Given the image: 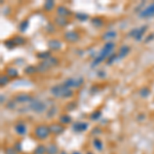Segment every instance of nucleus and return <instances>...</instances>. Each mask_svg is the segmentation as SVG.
Returning <instances> with one entry per match:
<instances>
[{
  "mask_svg": "<svg viewBox=\"0 0 154 154\" xmlns=\"http://www.w3.org/2000/svg\"><path fill=\"white\" fill-rule=\"evenodd\" d=\"M72 128H73V130H75L76 132H85V130H87V128H88V123L83 122V121L75 122V123H73Z\"/></svg>",
  "mask_w": 154,
  "mask_h": 154,
  "instance_id": "nucleus-11",
  "label": "nucleus"
},
{
  "mask_svg": "<svg viewBox=\"0 0 154 154\" xmlns=\"http://www.w3.org/2000/svg\"><path fill=\"white\" fill-rule=\"evenodd\" d=\"M71 154H81L80 152H78V151H74V152H72Z\"/></svg>",
  "mask_w": 154,
  "mask_h": 154,
  "instance_id": "nucleus-44",
  "label": "nucleus"
},
{
  "mask_svg": "<svg viewBox=\"0 0 154 154\" xmlns=\"http://www.w3.org/2000/svg\"><path fill=\"white\" fill-rule=\"evenodd\" d=\"M48 47L52 50H59L60 48L62 47V43H61V41H59V40H56V39L49 40V41H48Z\"/></svg>",
  "mask_w": 154,
  "mask_h": 154,
  "instance_id": "nucleus-14",
  "label": "nucleus"
},
{
  "mask_svg": "<svg viewBox=\"0 0 154 154\" xmlns=\"http://www.w3.org/2000/svg\"><path fill=\"white\" fill-rule=\"evenodd\" d=\"M13 148L17 150V152H21V151H22V146H21V143H17Z\"/></svg>",
  "mask_w": 154,
  "mask_h": 154,
  "instance_id": "nucleus-41",
  "label": "nucleus"
},
{
  "mask_svg": "<svg viewBox=\"0 0 154 154\" xmlns=\"http://www.w3.org/2000/svg\"><path fill=\"white\" fill-rule=\"evenodd\" d=\"M5 154H17V150L15 148H7L5 150Z\"/></svg>",
  "mask_w": 154,
  "mask_h": 154,
  "instance_id": "nucleus-40",
  "label": "nucleus"
},
{
  "mask_svg": "<svg viewBox=\"0 0 154 154\" xmlns=\"http://www.w3.org/2000/svg\"><path fill=\"white\" fill-rule=\"evenodd\" d=\"M116 60H118L117 54H114V52H113V54L108 58V60H107V64H108V65H110V64H112L113 62L116 61Z\"/></svg>",
  "mask_w": 154,
  "mask_h": 154,
  "instance_id": "nucleus-34",
  "label": "nucleus"
},
{
  "mask_svg": "<svg viewBox=\"0 0 154 154\" xmlns=\"http://www.w3.org/2000/svg\"><path fill=\"white\" fill-rule=\"evenodd\" d=\"M50 130V134H61L65 132V126L63 125L62 123H58V122H54V123H52L48 125Z\"/></svg>",
  "mask_w": 154,
  "mask_h": 154,
  "instance_id": "nucleus-8",
  "label": "nucleus"
},
{
  "mask_svg": "<svg viewBox=\"0 0 154 154\" xmlns=\"http://www.w3.org/2000/svg\"><path fill=\"white\" fill-rule=\"evenodd\" d=\"M59 121H60V123H62L63 125H66V124L71 123L72 118H71V116H70V115L63 114V115H61V116H60Z\"/></svg>",
  "mask_w": 154,
  "mask_h": 154,
  "instance_id": "nucleus-17",
  "label": "nucleus"
},
{
  "mask_svg": "<svg viewBox=\"0 0 154 154\" xmlns=\"http://www.w3.org/2000/svg\"><path fill=\"white\" fill-rule=\"evenodd\" d=\"M76 19L79 21H86L88 19V15H85V13H76Z\"/></svg>",
  "mask_w": 154,
  "mask_h": 154,
  "instance_id": "nucleus-37",
  "label": "nucleus"
},
{
  "mask_svg": "<svg viewBox=\"0 0 154 154\" xmlns=\"http://www.w3.org/2000/svg\"><path fill=\"white\" fill-rule=\"evenodd\" d=\"M33 99L34 98H33L32 95H29V93H17V95H15L13 100H15L17 103H20V104H26V103H29V104H30V103L33 101Z\"/></svg>",
  "mask_w": 154,
  "mask_h": 154,
  "instance_id": "nucleus-7",
  "label": "nucleus"
},
{
  "mask_svg": "<svg viewBox=\"0 0 154 154\" xmlns=\"http://www.w3.org/2000/svg\"><path fill=\"white\" fill-rule=\"evenodd\" d=\"M56 111H58V109H56V107H52V108L48 109L47 113H46V115H47V118H52V116H54V115L56 113Z\"/></svg>",
  "mask_w": 154,
  "mask_h": 154,
  "instance_id": "nucleus-35",
  "label": "nucleus"
},
{
  "mask_svg": "<svg viewBox=\"0 0 154 154\" xmlns=\"http://www.w3.org/2000/svg\"><path fill=\"white\" fill-rule=\"evenodd\" d=\"M29 108L35 113H43L46 110V104L38 99H33L32 102L29 104Z\"/></svg>",
  "mask_w": 154,
  "mask_h": 154,
  "instance_id": "nucleus-4",
  "label": "nucleus"
},
{
  "mask_svg": "<svg viewBox=\"0 0 154 154\" xmlns=\"http://www.w3.org/2000/svg\"><path fill=\"white\" fill-rule=\"evenodd\" d=\"M50 93H52V95H54V97H56V98H64V99L71 98L74 95L72 89L66 87L63 83L52 86V88H50Z\"/></svg>",
  "mask_w": 154,
  "mask_h": 154,
  "instance_id": "nucleus-2",
  "label": "nucleus"
},
{
  "mask_svg": "<svg viewBox=\"0 0 154 154\" xmlns=\"http://www.w3.org/2000/svg\"><path fill=\"white\" fill-rule=\"evenodd\" d=\"M102 111H100V110H97V111H95V112H93L91 113V120H93V121H95V120H99L101 117H102Z\"/></svg>",
  "mask_w": 154,
  "mask_h": 154,
  "instance_id": "nucleus-25",
  "label": "nucleus"
},
{
  "mask_svg": "<svg viewBox=\"0 0 154 154\" xmlns=\"http://www.w3.org/2000/svg\"><path fill=\"white\" fill-rule=\"evenodd\" d=\"M4 45L6 48H9V49H11V48H13L15 46V42H13V39H8V40H5L4 41Z\"/></svg>",
  "mask_w": 154,
  "mask_h": 154,
  "instance_id": "nucleus-33",
  "label": "nucleus"
},
{
  "mask_svg": "<svg viewBox=\"0 0 154 154\" xmlns=\"http://www.w3.org/2000/svg\"><path fill=\"white\" fill-rule=\"evenodd\" d=\"M147 29H148L147 26H142V27H140V28H134L128 33V36L134 37L136 40H141L142 37L145 34V32L147 31Z\"/></svg>",
  "mask_w": 154,
  "mask_h": 154,
  "instance_id": "nucleus-6",
  "label": "nucleus"
},
{
  "mask_svg": "<svg viewBox=\"0 0 154 154\" xmlns=\"http://www.w3.org/2000/svg\"><path fill=\"white\" fill-rule=\"evenodd\" d=\"M114 37H116V32H114V31H109V32H106L103 35V39L111 41V39H113Z\"/></svg>",
  "mask_w": 154,
  "mask_h": 154,
  "instance_id": "nucleus-23",
  "label": "nucleus"
},
{
  "mask_svg": "<svg viewBox=\"0 0 154 154\" xmlns=\"http://www.w3.org/2000/svg\"><path fill=\"white\" fill-rule=\"evenodd\" d=\"M13 42H15V45H23V44L26 42V40H25V38H23L22 36H15L13 38Z\"/></svg>",
  "mask_w": 154,
  "mask_h": 154,
  "instance_id": "nucleus-26",
  "label": "nucleus"
},
{
  "mask_svg": "<svg viewBox=\"0 0 154 154\" xmlns=\"http://www.w3.org/2000/svg\"><path fill=\"white\" fill-rule=\"evenodd\" d=\"M8 82H9V77L6 75V74H5V75H2L1 77H0V84H1V86L6 85Z\"/></svg>",
  "mask_w": 154,
  "mask_h": 154,
  "instance_id": "nucleus-30",
  "label": "nucleus"
},
{
  "mask_svg": "<svg viewBox=\"0 0 154 154\" xmlns=\"http://www.w3.org/2000/svg\"><path fill=\"white\" fill-rule=\"evenodd\" d=\"M86 154H93V153H91V152H87Z\"/></svg>",
  "mask_w": 154,
  "mask_h": 154,
  "instance_id": "nucleus-46",
  "label": "nucleus"
},
{
  "mask_svg": "<svg viewBox=\"0 0 154 154\" xmlns=\"http://www.w3.org/2000/svg\"><path fill=\"white\" fill-rule=\"evenodd\" d=\"M154 39V34H151V35H149V36L147 37V38H146L145 39V42L146 43H148V42L150 41V40H153Z\"/></svg>",
  "mask_w": 154,
  "mask_h": 154,
  "instance_id": "nucleus-42",
  "label": "nucleus"
},
{
  "mask_svg": "<svg viewBox=\"0 0 154 154\" xmlns=\"http://www.w3.org/2000/svg\"><path fill=\"white\" fill-rule=\"evenodd\" d=\"M114 48H115L114 42L113 41H107L106 43L104 44V46L102 47V49H101L100 54H99L97 58H95V60L93 61V63H91V67H93V66L102 63V62L105 61L107 58H109V56L113 54V49H114Z\"/></svg>",
  "mask_w": 154,
  "mask_h": 154,
  "instance_id": "nucleus-1",
  "label": "nucleus"
},
{
  "mask_svg": "<svg viewBox=\"0 0 154 154\" xmlns=\"http://www.w3.org/2000/svg\"><path fill=\"white\" fill-rule=\"evenodd\" d=\"M83 83V78L81 76H78V77H71V78H67L65 81L63 82V84L65 85L68 88H78L82 85Z\"/></svg>",
  "mask_w": 154,
  "mask_h": 154,
  "instance_id": "nucleus-5",
  "label": "nucleus"
},
{
  "mask_svg": "<svg viewBox=\"0 0 154 154\" xmlns=\"http://www.w3.org/2000/svg\"><path fill=\"white\" fill-rule=\"evenodd\" d=\"M66 108H67V110L68 111H72V110H74V109L76 108V103H74V102H71V103H69V104L66 106Z\"/></svg>",
  "mask_w": 154,
  "mask_h": 154,
  "instance_id": "nucleus-38",
  "label": "nucleus"
},
{
  "mask_svg": "<svg viewBox=\"0 0 154 154\" xmlns=\"http://www.w3.org/2000/svg\"><path fill=\"white\" fill-rule=\"evenodd\" d=\"M28 27H29V20H25V21H23V22L20 24L19 30H20L21 32H25V31L28 29Z\"/></svg>",
  "mask_w": 154,
  "mask_h": 154,
  "instance_id": "nucleus-29",
  "label": "nucleus"
},
{
  "mask_svg": "<svg viewBox=\"0 0 154 154\" xmlns=\"http://www.w3.org/2000/svg\"><path fill=\"white\" fill-rule=\"evenodd\" d=\"M50 66L48 65V63L46 61H42L39 65L37 66V69H38V72H45L47 71L48 69H50Z\"/></svg>",
  "mask_w": 154,
  "mask_h": 154,
  "instance_id": "nucleus-19",
  "label": "nucleus"
},
{
  "mask_svg": "<svg viewBox=\"0 0 154 154\" xmlns=\"http://www.w3.org/2000/svg\"><path fill=\"white\" fill-rule=\"evenodd\" d=\"M54 1H52V0L45 1V3H44V9H45L46 11H52V9H54Z\"/></svg>",
  "mask_w": 154,
  "mask_h": 154,
  "instance_id": "nucleus-27",
  "label": "nucleus"
},
{
  "mask_svg": "<svg viewBox=\"0 0 154 154\" xmlns=\"http://www.w3.org/2000/svg\"><path fill=\"white\" fill-rule=\"evenodd\" d=\"M54 23H56V26H59V27H66L68 25V20H67V17L56 15V19H54Z\"/></svg>",
  "mask_w": 154,
  "mask_h": 154,
  "instance_id": "nucleus-15",
  "label": "nucleus"
},
{
  "mask_svg": "<svg viewBox=\"0 0 154 154\" xmlns=\"http://www.w3.org/2000/svg\"><path fill=\"white\" fill-rule=\"evenodd\" d=\"M24 72L26 74H28V75H32V74H35L36 72H38V69L35 66H28V67L25 68Z\"/></svg>",
  "mask_w": 154,
  "mask_h": 154,
  "instance_id": "nucleus-24",
  "label": "nucleus"
},
{
  "mask_svg": "<svg viewBox=\"0 0 154 154\" xmlns=\"http://www.w3.org/2000/svg\"><path fill=\"white\" fill-rule=\"evenodd\" d=\"M59 154H68V153H67V152H66V151H61Z\"/></svg>",
  "mask_w": 154,
  "mask_h": 154,
  "instance_id": "nucleus-45",
  "label": "nucleus"
},
{
  "mask_svg": "<svg viewBox=\"0 0 154 154\" xmlns=\"http://www.w3.org/2000/svg\"><path fill=\"white\" fill-rule=\"evenodd\" d=\"M56 13H58L59 17H67L72 15L71 11L65 6H58V8H56Z\"/></svg>",
  "mask_w": 154,
  "mask_h": 154,
  "instance_id": "nucleus-13",
  "label": "nucleus"
},
{
  "mask_svg": "<svg viewBox=\"0 0 154 154\" xmlns=\"http://www.w3.org/2000/svg\"><path fill=\"white\" fill-rule=\"evenodd\" d=\"M34 134H35V137L39 140L47 139L50 134L49 128H48V125H45V124H40V125L35 128Z\"/></svg>",
  "mask_w": 154,
  "mask_h": 154,
  "instance_id": "nucleus-3",
  "label": "nucleus"
},
{
  "mask_svg": "<svg viewBox=\"0 0 154 154\" xmlns=\"http://www.w3.org/2000/svg\"><path fill=\"white\" fill-rule=\"evenodd\" d=\"M93 147H95V149H97L98 151H102L103 148H104V146H103V142L99 139H93Z\"/></svg>",
  "mask_w": 154,
  "mask_h": 154,
  "instance_id": "nucleus-21",
  "label": "nucleus"
},
{
  "mask_svg": "<svg viewBox=\"0 0 154 154\" xmlns=\"http://www.w3.org/2000/svg\"><path fill=\"white\" fill-rule=\"evenodd\" d=\"M102 134V130H101L100 128H98V126L93 130V136H99V134Z\"/></svg>",
  "mask_w": 154,
  "mask_h": 154,
  "instance_id": "nucleus-39",
  "label": "nucleus"
},
{
  "mask_svg": "<svg viewBox=\"0 0 154 154\" xmlns=\"http://www.w3.org/2000/svg\"><path fill=\"white\" fill-rule=\"evenodd\" d=\"M6 75L8 76L9 78H15V77L19 76V72H17V70L15 68L10 67L6 70Z\"/></svg>",
  "mask_w": 154,
  "mask_h": 154,
  "instance_id": "nucleus-20",
  "label": "nucleus"
},
{
  "mask_svg": "<svg viewBox=\"0 0 154 154\" xmlns=\"http://www.w3.org/2000/svg\"><path fill=\"white\" fill-rule=\"evenodd\" d=\"M153 15H154V3L148 5L146 8H144L140 13V17L141 19H147V17H153Z\"/></svg>",
  "mask_w": 154,
  "mask_h": 154,
  "instance_id": "nucleus-9",
  "label": "nucleus"
},
{
  "mask_svg": "<svg viewBox=\"0 0 154 154\" xmlns=\"http://www.w3.org/2000/svg\"><path fill=\"white\" fill-rule=\"evenodd\" d=\"M59 153V148L56 144H49L46 147V154H58Z\"/></svg>",
  "mask_w": 154,
  "mask_h": 154,
  "instance_id": "nucleus-18",
  "label": "nucleus"
},
{
  "mask_svg": "<svg viewBox=\"0 0 154 154\" xmlns=\"http://www.w3.org/2000/svg\"><path fill=\"white\" fill-rule=\"evenodd\" d=\"M64 37L68 42H72V43L77 42L79 40V34L75 31H68V32L65 33Z\"/></svg>",
  "mask_w": 154,
  "mask_h": 154,
  "instance_id": "nucleus-10",
  "label": "nucleus"
},
{
  "mask_svg": "<svg viewBox=\"0 0 154 154\" xmlns=\"http://www.w3.org/2000/svg\"><path fill=\"white\" fill-rule=\"evenodd\" d=\"M6 108L9 109V110H13V109L17 108V102L15 100H10L8 101V103L6 104Z\"/></svg>",
  "mask_w": 154,
  "mask_h": 154,
  "instance_id": "nucleus-32",
  "label": "nucleus"
},
{
  "mask_svg": "<svg viewBox=\"0 0 154 154\" xmlns=\"http://www.w3.org/2000/svg\"><path fill=\"white\" fill-rule=\"evenodd\" d=\"M128 52H130V47L126 45H122L121 47L119 48V52H118V54H117L118 59H122V58H124L125 56H128Z\"/></svg>",
  "mask_w": 154,
  "mask_h": 154,
  "instance_id": "nucleus-16",
  "label": "nucleus"
},
{
  "mask_svg": "<svg viewBox=\"0 0 154 154\" xmlns=\"http://www.w3.org/2000/svg\"><path fill=\"white\" fill-rule=\"evenodd\" d=\"M140 95H141L142 98H147L148 95H150L149 88H147V87H144V88H142L141 91H140Z\"/></svg>",
  "mask_w": 154,
  "mask_h": 154,
  "instance_id": "nucleus-36",
  "label": "nucleus"
},
{
  "mask_svg": "<svg viewBox=\"0 0 154 154\" xmlns=\"http://www.w3.org/2000/svg\"><path fill=\"white\" fill-rule=\"evenodd\" d=\"M91 23H93V25H95V27L103 26V21H102V19H100V17H93V20H91Z\"/></svg>",
  "mask_w": 154,
  "mask_h": 154,
  "instance_id": "nucleus-31",
  "label": "nucleus"
},
{
  "mask_svg": "<svg viewBox=\"0 0 154 154\" xmlns=\"http://www.w3.org/2000/svg\"><path fill=\"white\" fill-rule=\"evenodd\" d=\"M15 130L19 136H25L27 134V126L24 122H17L15 126Z\"/></svg>",
  "mask_w": 154,
  "mask_h": 154,
  "instance_id": "nucleus-12",
  "label": "nucleus"
},
{
  "mask_svg": "<svg viewBox=\"0 0 154 154\" xmlns=\"http://www.w3.org/2000/svg\"><path fill=\"white\" fill-rule=\"evenodd\" d=\"M37 58H39V59L43 60V61H45V60H47L48 58H50V52H39V54H37Z\"/></svg>",
  "mask_w": 154,
  "mask_h": 154,
  "instance_id": "nucleus-28",
  "label": "nucleus"
},
{
  "mask_svg": "<svg viewBox=\"0 0 154 154\" xmlns=\"http://www.w3.org/2000/svg\"><path fill=\"white\" fill-rule=\"evenodd\" d=\"M46 147L44 145H38L33 151V154H45Z\"/></svg>",
  "mask_w": 154,
  "mask_h": 154,
  "instance_id": "nucleus-22",
  "label": "nucleus"
},
{
  "mask_svg": "<svg viewBox=\"0 0 154 154\" xmlns=\"http://www.w3.org/2000/svg\"><path fill=\"white\" fill-rule=\"evenodd\" d=\"M5 102V97H3V95H1V104H3V103Z\"/></svg>",
  "mask_w": 154,
  "mask_h": 154,
  "instance_id": "nucleus-43",
  "label": "nucleus"
}]
</instances>
